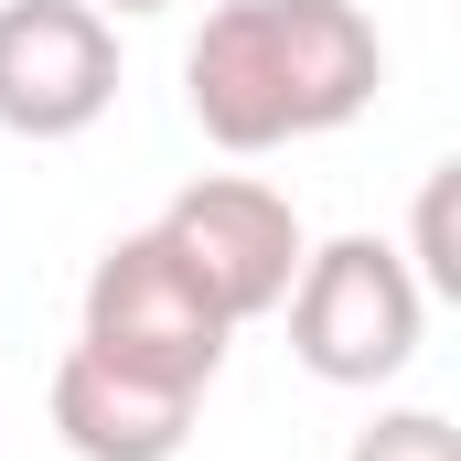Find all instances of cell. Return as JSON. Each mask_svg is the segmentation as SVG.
<instances>
[{
	"instance_id": "5b68a950",
	"label": "cell",
	"mask_w": 461,
	"mask_h": 461,
	"mask_svg": "<svg viewBox=\"0 0 461 461\" xmlns=\"http://www.w3.org/2000/svg\"><path fill=\"white\" fill-rule=\"evenodd\" d=\"M118 108V22L97 0H0V129L76 140Z\"/></svg>"
},
{
	"instance_id": "8992f818",
	"label": "cell",
	"mask_w": 461,
	"mask_h": 461,
	"mask_svg": "<svg viewBox=\"0 0 461 461\" xmlns=\"http://www.w3.org/2000/svg\"><path fill=\"white\" fill-rule=\"evenodd\" d=\"M194 386H161V375H129L97 344H76L54 365V429L76 461H183L194 440Z\"/></svg>"
},
{
	"instance_id": "6da1fadb",
	"label": "cell",
	"mask_w": 461,
	"mask_h": 461,
	"mask_svg": "<svg viewBox=\"0 0 461 461\" xmlns=\"http://www.w3.org/2000/svg\"><path fill=\"white\" fill-rule=\"evenodd\" d=\"M386 43L354 0H226L183 43V108L215 150H290L375 108Z\"/></svg>"
},
{
	"instance_id": "7a4b0ae2",
	"label": "cell",
	"mask_w": 461,
	"mask_h": 461,
	"mask_svg": "<svg viewBox=\"0 0 461 461\" xmlns=\"http://www.w3.org/2000/svg\"><path fill=\"white\" fill-rule=\"evenodd\" d=\"M279 312H290V354L322 386H386V375L419 365V333H429V290L386 236L301 247V279H290Z\"/></svg>"
},
{
	"instance_id": "9c48e42d",
	"label": "cell",
	"mask_w": 461,
	"mask_h": 461,
	"mask_svg": "<svg viewBox=\"0 0 461 461\" xmlns=\"http://www.w3.org/2000/svg\"><path fill=\"white\" fill-rule=\"evenodd\" d=\"M108 22H150V11H172V0H97Z\"/></svg>"
},
{
	"instance_id": "ba28073f",
	"label": "cell",
	"mask_w": 461,
	"mask_h": 461,
	"mask_svg": "<svg viewBox=\"0 0 461 461\" xmlns=\"http://www.w3.org/2000/svg\"><path fill=\"white\" fill-rule=\"evenodd\" d=\"M419 290H461V258H451V161H440L429 194H419Z\"/></svg>"
},
{
	"instance_id": "52a82bcc",
	"label": "cell",
	"mask_w": 461,
	"mask_h": 461,
	"mask_svg": "<svg viewBox=\"0 0 461 461\" xmlns=\"http://www.w3.org/2000/svg\"><path fill=\"white\" fill-rule=\"evenodd\" d=\"M344 461H461V429L440 408H386L375 429H354Z\"/></svg>"
},
{
	"instance_id": "277c9868",
	"label": "cell",
	"mask_w": 461,
	"mask_h": 461,
	"mask_svg": "<svg viewBox=\"0 0 461 461\" xmlns=\"http://www.w3.org/2000/svg\"><path fill=\"white\" fill-rule=\"evenodd\" d=\"M161 247L194 268V290L226 312V322H258V312H279L290 301V279H301V215H290V194L279 183H247V172H204V183H183L172 204H161Z\"/></svg>"
},
{
	"instance_id": "3957f363",
	"label": "cell",
	"mask_w": 461,
	"mask_h": 461,
	"mask_svg": "<svg viewBox=\"0 0 461 461\" xmlns=\"http://www.w3.org/2000/svg\"><path fill=\"white\" fill-rule=\"evenodd\" d=\"M226 312L194 290V268L161 247V236H118L108 258L86 268V333L76 344H97L108 365H129V375H161V386H215V365H226Z\"/></svg>"
}]
</instances>
